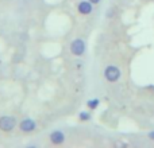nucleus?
<instances>
[{"mask_svg":"<svg viewBox=\"0 0 154 148\" xmlns=\"http://www.w3.org/2000/svg\"><path fill=\"white\" fill-rule=\"evenodd\" d=\"M122 77V72L120 69L116 66V65H108V66L104 69V78L108 82L114 84V82H118Z\"/></svg>","mask_w":154,"mask_h":148,"instance_id":"nucleus-1","label":"nucleus"},{"mask_svg":"<svg viewBox=\"0 0 154 148\" xmlns=\"http://www.w3.org/2000/svg\"><path fill=\"white\" fill-rule=\"evenodd\" d=\"M69 50H70V53H72L73 55L81 57V55H84L85 50H87V45H85V42L82 39L76 38V39H73L72 43H70Z\"/></svg>","mask_w":154,"mask_h":148,"instance_id":"nucleus-2","label":"nucleus"},{"mask_svg":"<svg viewBox=\"0 0 154 148\" xmlns=\"http://www.w3.org/2000/svg\"><path fill=\"white\" fill-rule=\"evenodd\" d=\"M16 127V119L12 116H2L0 117V131L11 132Z\"/></svg>","mask_w":154,"mask_h":148,"instance_id":"nucleus-3","label":"nucleus"},{"mask_svg":"<svg viewBox=\"0 0 154 148\" xmlns=\"http://www.w3.org/2000/svg\"><path fill=\"white\" fill-rule=\"evenodd\" d=\"M19 129L24 133H31L37 129V123L31 117H26V119H23L19 123Z\"/></svg>","mask_w":154,"mask_h":148,"instance_id":"nucleus-4","label":"nucleus"},{"mask_svg":"<svg viewBox=\"0 0 154 148\" xmlns=\"http://www.w3.org/2000/svg\"><path fill=\"white\" fill-rule=\"evenodd\" d=\"M93 5L89 0H81V1L77 4V11H79L80 15H91L93 11Z\"/></svg>","mask_w":154,"mask_h":148,"instance_id":"nucleus-5","label":"nucleus"},{"mask_svg":"<svg viewBox=\"0 0 154 148\" xmlns=\"http://www.w3.org/2000/svg\"><path fill=\"white\" fill-rule=\"evenodd\" d=\"M49 139H50L51 144H54V146H61V144L65 143V139H66V136H65V133L62 132V131L56 129V131H53V132L50 133Z\"/></svg>","mask_w":154,"mask_h":148,"instance_id":"nucleus-6","label":"nucleus"},{"mask_svg":"<svg viewBox=\"0 0 154 148\" xmlns=\"http://www.w3.org/2000/svg\"><path fill=\"white\" fill-rule=\"evenodd\" d=\"M99 105H100V100H99V98H91V100L87 101V106H88V109H91V111L96 109Z\"/></svg>","mask_w":154,"mask_h":148,"instance_id":"nucleus-7","label":"nucleus"},{"mask_svg":"<svg viewBox=\"0 0 154 148\" xmlns=\"http://www.w3.org/2000/svg\"><path fill=\"white\" fill-rule=\"evenodd\" d=\"M79 120L80 121H89L91 120V113L89 112H85V111L80 112L79 113Z\"/></svg>","mask_w":154,"mask_h":148,"instance_id":"nucleus-8","label":"nucleus"},{"mask_svg":"<svg viewBox=\"0 0 154 148\" xmlns=\"http://www.w3.org/2000/svg\"><path fill=\"white\" fill-rule=\"evenodd\" d=\"M147 138H149L150 140H153V141H154V131H150V132L147 133Z\"/></svg>","mask_w":154,"mask_h":148,"instance_id":"nucleus-9","label":"nucleus"},{"mask_svg":"<svg viewBox=\"0 0 154 148\" xmlns=\"http://www.w3.org/2000/svg\"><path fill=\"white\" fill-rule=\"evenodd\" d=\"M91 3H92V4H99V3L101 1V0H89Z\"/></svg>","mask_w":154,"mask_h":148,"instance_id":"nucleus-10","label":"nucleus"}]
</instances>
